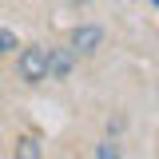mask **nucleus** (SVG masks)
<instances>
[{
    "mask_svg": "<svg viewBox=\"0 0 159 159\" xmlns=\"http://www.w3.org/2000/svg\"><path fill=\"white\" fill-rule=\"evenodd\" d=\"M68 72H72V52L68 48H48V76L64 80Z\"/></svg>",
    "mask_w": 159,
    "mask_h": 159,
    "instance_id": "obj_2",
    "label": "nucleus"
},
{
    "mask_svg": "<svg viewBox=\"0 0 159 159\" xmlns=\"http://www.w3.org/2000/svg\"><path fill=\"white\" fill-rule=\"evenodd\" d=\"M99 159H119V147L116 143H103V147H99Z\"/></svg>",
    "mask_w": 159,
    "mask_h": 159,
    "instance_id": "obj_6",
    "label": "nucleus"
},
{
    "mask_svg": "<svg viewBox=\"0 0 159 159\" xmlns=\"http://www.w3.org/2000/svg\"><path fill=\"white\" fill-rule=\"evenodd\" d=\"M99 40H103V32L99 28H76V36H72V48L76 52H96Z\"/></svg>",
    "mask_w": 159,
    "mask_h": 159,
    "instance_id": "obj_3",
    "label": "nucleus"
},
{
    "mask_svg": "<svg viewBox=\"0 0 159 159\" xmlns=\"http://www.w3.org/2000/svg\"><path fill=\"white\" fill-rule=\"evenodd\" d=\"M20 76L28 84L48 80V48H24L20 52Z\"/></svg>",
    "mask_w": 159,
    "mask_h": 159,
    "instance_id": "obj_1",
    "label": "nucleus"
},
{
    "mask_svg": "<svg viewBox=\"0 0 159 159\" xmlns=\"http://www.w3.org/2000/svg\"><path fill=\"white\" fill-rule=\"evenodd\" d=\"M151 4H155V8H159V0H151Z\"/></svg>",
    "mask_w": 159,
    "mask_h": 159,
    "instance_id": "obj_7",
    "label": "nucleus"
},
{
    "mask_svg": "<svg viewBox=\"0 0 159 159\" xmlns=\"http://www.w3.org/2000/svg\"><path fill=\"white\" fill-rule=\"evenodd\" d=\"M16 48V32H8V28H0V56H8Z\"/></svg>",
    "mask_w": 159,
    "mask_h": 159,
    "instance_id": "obj_5",
    "label": "nucleus"
},
{
    "mask_svg": "<svg viewBox=\"0 0 159 159\" xmlns=\"http://www.w3.org/2000/svg\"><path fill=\"white\" fill-rule=\"evenodd\" d=\"M16 159H44V155H40V143H36L32 135H24V139L16 143Z\"/></svg>",
    "mask_w": 159,
    "mask_h": 159,
    "instance_id": "obj_4",
    "label": "nucleus"
}]
</instances>
